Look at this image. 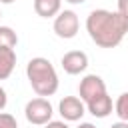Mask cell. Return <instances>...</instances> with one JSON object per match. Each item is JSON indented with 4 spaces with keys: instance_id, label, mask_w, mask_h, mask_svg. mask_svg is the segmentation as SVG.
<instances>
[{
    "instance_id": "cell-1",
    "label": "cell",
    "mask_w": 128,
    "mask_h": 128,
    "mask_svg": "<svg viewBox=\"0 0 128 128\" xmlns=\"http://www.w3.org/2000/svg\"><path fill=\"white\" fill-rule=\"evenodd\" d=\"M86 32L92 42L100 48H114L122 42L128 32V20L120 12L112 10H92L86 18Z\"/></svg>"
},
{
    "instance_id": "cell-2",
    "label": "cell",
    "mask_w": 128,
    "mask_h": 128,
    "mask_svg": "<svg viewBox=\"0 0 128 128\" xmlns=\"http://www.w3.org/2000/svg\"><path fill=\"white\" fill-rule=\"evenodd\" d=\"M26 78H28L32 90L38 96H42V98L56 94L58 84H60L58 72H56L54 64L48 58H44V56H36V58L28 60V64H26Z\"/></svg>"
},
{
    "instance_id": "cell-3",
    "label": "cell",
    "mask_w": 128,
    "mask_h": 128,
    "mask_svg": "<svg viewBox=\"0 0 128 128\" xmlns=\"http://www.w3.org/2000/svg\"><path fill=\"white\" fill-rule=\"evenodd\" d=\"M52 114H54V108H52L50 100L42 98V96L28 100L26 106H24V116L34 126H46L52 120Z\"/></svg>"
},
{
    "instance_id": "cell-4",
    "label": "cell",
    "mask_w": 128,
    "mask_h": 128,
    "mask_svg": "<svg viewBox=\"0 0 128 128\" xmlns=\"http://www.w3.org/2000/svg\"><path fill=\"white\" fill-rule=\"evenodd\" d=\"M54 34L58 38H64V40H70L78 34L80 30V20H78V14L74 10H60L58 16L54 18Z\"/></svg>"
},
{
    "instance_id": "cell-5",
    "label": "cell",
    "mask_w": 128,
    "mask_h": 128,
    "mask_svg": "<svg viewBox=\"0 0 128 128\" xmlns=\"http://www.w3.org/2000/svg\"><path fill=\"white\" fill-rule=\"evenodd\" d=\"M78 94H80V100L86 104V102L106 94V82L98 74H86L78 84Z\"/></svg>"
},
{
    "instance_id": "cell-6",
    "label": "cell",
    "mask_w": 128,
    "mask_h": 128,
    "mask_svg": "<svg viewBox=\"0 0 128 128\" xmlns=\"http://www.w3.org/2000/svg\"><path fill=\"white\" fill-rule=\"evenodd\" d=\"M58 112L64 122H78L86 114V104L78 96H64L58 104Z\"/></svg>"
},
{
    "instance_id": "cell-7",
    "label": "cell",
    "mask_w": 128,
    "mask_h": 128,
    "mask_svg": "<svg viewBox=\"0 0 128 128\" xmlns=\"http://www.w3.org/2000/svg\"><path fill=\"white\" fill-rule=\"evenodd\" d=\"M60 64H62L66 74H72V76L82 74L88 68V54L82 52V50H70V52H66L62 56Z\"/></svg>"
},
{
    "instance_id": "cell-8",
    "label": "cell",
    "mask_w": 128,
    "mask_h": 128,
    "mask_svg": "<svg viewBox=\"0 0 128 128\" xmlns=\"http://www.w3.org/2000/svg\"><path fill=\"white\" fill-rule=\"evenodd\" d=\"M86 110H88L94 118H106V116L112 114L114 104H112V98H110L108 92H106V94H102V96H98V98L86 102Z\"/></svg>"
},
{
    "instance_id": "cell-9",
    "label": "cell",
    "mask_w": 128,
    "mask_h": 128,
    "mask_svg": "<svg viewBox=\"0 0 128 128\" xmlns=\"http://www.w3.org/2000/svg\"><path fill=\"white\" fill-rule=\"evenodd\" d=\"M62 10V0H34V12L40 18H56Z\"/></svg>"
},
{
    "instance_id": "cell-10",
    "label": "cell",
    "mask_w": 128,
    "mask_h": 128,
    "mask_svg": "<svg viewBox=\"0 0 128 128\" xmlns=\"http://www.w3.org/2000/svg\"><path fill=\"white\" fill-rule=\"evenodd\" d=\"M16 68V52L12 48H0V80H6Z\"/></svg>"
},
{
    "instance_id": "cell-11",
    "label": "cell",
    "mask_w": 128,
    "mask_h": 128,
    "mask_svg": "<svg viewBox=\"0 0 128 128\" xmlns=\"http://www.w3.org/2000/svg\"><path fill=\"white\" fill-rule=\"evenodd\" d=\"M18 44V34L10 26H0V48H16Z\"/></svg>"
},
{
    "instance_id": "cell-12",
    "label": "cell",
    "mask_w": 128,
    "mask_h": 128,
    "mask_svg": "<svg viewBox=\"0 0 128 128\" xmlns=\"http://www.w3.org/2000/svg\"><path fill=\"white\" fill-rule=\"evenodd\" d=\"M114 114L122 122H128V92H122L118 100L114 102Z\"/></svg>"
},
{
    "instance_id": "cell-13",
    "label": "cell",
    "mask_w": 128,
    "mask_h": 128,
    "mask_svg": "<svg viewBox=\"0 0 128 128\" xmlns=\"http://www.w3.org/2000/svg\"><path fill=\"white\" fill-rule=\"evenodd\" d=\"M0 128H18V122L12 114L8 112H0Z\"/></svg>"
},
{
    "instance_id": "cell-14",
    "label": "cell",
    "mask_w": 128,
    "mask_h": 128,
    "mask_svg": "<svg viewBox=\"0 0 128 128\" xmlns=\"http://www.w3.org/2000/svg\"><path fill=\"white\" fill-rule=\"evenodd\" d=\"M116 12H120L126 20H128V0H118V10Z\"/></svg>"
},
{
    "instance_id": "cell-15",
    "label": "cell",
    "mask_w": 128,
    "mask_h": 128,
    "mask_svg": "<svg viewBox=\"0 0 128 128\" xmlns=\"http://www.w3.org/2000/svg\"><path fill=\"white\" fill-rule=\"evenodd\" d=\"M44 128H70V126H68L64 120H50Z\"/></svg>"
},
{
    "instance_id": "cell-16",
    "label": "cell",
    "mask_w": 128,
    "mask_h": 128,
    "mask_svg": "<svg viewBox=\"0 0 128 128\" xmlns=\"http://www.w3.org/2000/svg\"><path fill=\"white\" fill-rule=\"evenodd\" d=\"M6 104H8V96H6V90L0 86V112L6 108Z\"/></svg>"
},
{
    "instance_id": "cell-17",
    "label": "cell",
    "mask_w": 128,
    "mask_h": 128,
    "mask_svg": "<svg viewBox=\"0 0 128 128\" xmlns=\"http://www.w3.org/2000/svg\"><path fill=\"white\" fill-rule=\"evenodd\" d=\"M110 128H128V122H122V120H118V122H114Z\"/></svg>"
},
{
    "instance_id": "cell-18",
    "label": "cell",
    "mask_w": 128,
    "mask_h": 128,
    "mask_svg": "<svg viewBox=\"0 0 128 128\" xmlns=\"http://www.w3.org/2000/svg\"><path fill=\"white\" fill-rule=\"evenodd\" d=\"M76 128H96V126H94L92 122H80V124H78Z\"/></svg>"
},
{
    "instance_id": "cell-19",
    "label": "cell",
    "mask_w": 128,
    "mask_h": 128,
    "mask_svg": "<svg viewBox=\"0 0 128 128\" xmlns=\"http://www.w3.org/2000/svg\"><path fill=\"white\" fill-rule=\"evenodd\" d=\"M64 2H68V4H84L86 0H64Z\"/></svg>"
},
{
    "instance_id": "cell-20",
    "label": "cell",
    "mask_w": 128,
    "mask_h": 128,
    "mask_svg": "<svg viewBox=\"0 0 128 128\" xmlns=\"http://www.w3.org/2000/svg\"><path fill=\"white\" fill-rule=\"evenodd\" d=\"M12 2H16V0H0V4H12Z\"/></svg>"
},
{
    "instance_id": "cell-21",
    "label": "cell",
    "mask_w": 128,
    "mask_h": 128,
    "mask_svg": "<svg viewBox=\"0 0 128 128\" xmlns=\"http://www.w3.org/2000/svg\"><path fill=\"white\" fill-rule=\"evenodd\" d=\"M0 18H2V12H0Z\"/></svg>"
}]
</instances>
